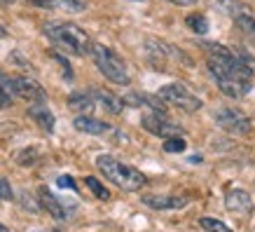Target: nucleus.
I'll return each instance as SVG.
<instances>
[{
  "label": "nucleus",
  "instance_id": "f257e3e1",
  "mask_svg": "<svg viewBox=\"0 0 255 232\" xmlns=\"http://www.w3.org/2000/svg\"><path fill=\"white\" fill-rule=\"evenodd\" d=\"M201 47L209 54L206 66H209L211 75L216 77L220 92L230 99L246 96L253 87V68L246 61L237 59L227 47L218 45V42H201Z\"/></svg>",
  "mask_w": 255,
  "mask_h": 232
},
{
  "label": "nucleus",
  "instance_id": "f03ea898",
  "mask_svg": "<svg viewBox=\"0 0 255 232\" xmlns=\"http://www.w3.org/2000/svg\"><path fill=\"white\" fill-rule=\"evenodd\" d=\"M42 31H45V35L54 45H59L61 49H66V52H73V54H80L85 56L92 52V38L87 35L80 26H75V23H59V21H47L45 26H42Z\"/></svg>",
  "mask_w": 255,
  "mask_h": 232
},
{
  "label": "nucleus",
  "instance_id": "7ed1b4c3",
  "mask_svg": "<svg viewBox=\"0 0 255 232\" xmlns=\"http://www.w3.org/2000/svg\"><path fill=\"white\" fill-rule=\"evenodd\" d=\"M96 167L110 183H115L117 188H122L127 193H136L145 186V176L138 169H133L129 164H122L120 160L110 157V155H99L96 157Z\"/></svg>",
  "mask_w": 255,
  "mask_h": 232
},
{
  "label": "nucleus",
  "instance_id": "20e7f679",
  "mask_svg": "<svg viewBox=\"0 0 255 232\" xmlns=\"http://www.w3.org/2000/svg\"><path fill=\"white\" fill-rule=\"evenodd\" d=\"M89 54H92L96 68L108 77L110 82H115V85H129V70H127L124 61L115 54V52H113V49H108L106 45L94 42Z\"/></svg>",
  "mask_w": 255,
  "mask_h": 232
},
{
  "label": "nucleus",
  "instance_id": "39448f33",
  "mask_svg": "<svg viewBox=\"0 0 255 232\" xmlns=\"http://www.w3.org/2000/svg\"><path fill=\"white\" fill-rule=\"evenodd\" d=\"M157 96L164 101V103H171V106H176V108L185 110V113H197L201 108V99L197 94H192L187 89L185 85H180V82H171V85H164Z\"/></svg>",
  "mask_w": 255,
  "mask_h": 232
},
{
  "label": "nucleus",
  "instance_id": "423d86ee",
  "mask_svg": "<svg viewBox=\"0 0 255 232\" xmlns=\"http://www.w3.org/2000/svg\"><path fill=\"white\" fill-rule=\"evenodd\" d=\"M213 120H216L218 127H223L225 132L234 134V136H241V134L251 132V120L237 108H218Z\"/></svg>",
  "mask_w": 255,
  "mask_h": 232
},
{
  "label": "nucleus",
  "instance_id": "0eeeda50",
  "mask_svg": "<svg viewBox=\"0 0 255 232\" xmlns=\"http://www.w3.org/2000/svg\"><path fill=\"white\" fill-rule=\"evenodd\" d=\"M140 124H143V129H147V132L155 134V136H162V139L185 136L183 127H180V124H176V122H171L164 113H147V115L140 120Z\"/></svg>",
  "mask_w": 255,
  "mask_h": 232
},
{
  "label": "nucleus",
  "instance_id": "6e6552de",
  "mask_svg": "<svg viewBox=\"0 0 255 232\" xmlns=\"http://www.w3.org/2000/svg\"><path fill=\"white\" fill-rule=\"evenodd\" d=\"M12 87H14V94L16 99H26V101H33V103H45L47 94L45 89L31 80V77H12Z\"/></svg>",
  "mask_w": 255,
  "mask_h": 232
},
{
  "label": "nucleus",
  "instance_id": "1a4fd4ad",
  "mask_svg": "<svg viewBox=\"0 0 255 232\" xmlns=\"http://www.w3.org/2000/svg\"><path fill=\"white\" fill-rule=\"evenodd\" d=\"M140 202L155 211H171V209H183L190 200L180 197V195H143Z\"/></svg>",
  "mask_w": 255,
  "mask_h": 232
},
{
  "label": "nucleus",
  "instance_id": "9d476101",
  "mask_svg": "<svg viewBox=\"0 0 255 232\" xmlns=\"http://www.w3.org/2000/svg\"><path fill=\"white\" fill-rule=\"evenodd\" d=\"M38 204L56 221H66L68 218V211H66V204H63L54 193H49V188H40L38 190Z\"/></svg>",
  "mask_w": 255,
  "mask_h": 232
},
{
  "label": "nucleus",
  "instance_id": "9b49d317",
  "mask_svg": "<svg viewBox=\"0 0 255 232\" xmlns=\"http://www.w3.org/2000/svg\"><path fill=\"white\" fill-rule=\"evenodd\" d=\"M225 207L232 214H248L253 209V197H251V193L241 190V188H232L225 195Z\"/></svg>",
  "mask_w": 255,
  "mask_h": 232
},
{
  "label": "nucleus",
  "instance_id": "f8f14e48",
  "mask_svg": "<svg viewBox=\"0 0 255 232\" xmlns=\"http://www.w3.org/2000/svg\"><path fill=\"white\" fill-rule=\"evenodd\" d=\"M73 127L82 134H89V136H103V134L113 132V127L108 122H103V120H96L92 115H78L73 120Z\"/></svg>",
  "mask_w": 255,
  "mask_h": 232
},
{
  "label": "nucleus",
  "instance_id": "ddd939ff",
  "mask_svg": "<svg viewBox=\"0 0 255 232\" xmlns=\"http://www.w3.org/2000/svg\"><path fill=\"white\" fill-rule=\"evenodd\" d=\"M35 7H45V9H61L68 14H80L87 9L85 0H31Z\"/></svg>",
  "mask_w": 255,
  "mask_h": 232
},
{
  "label": "nucleus",
  "instance_id": "4468645a",
  "mask_svg": "<svg viewBox=\"0 0 255 232\" xmlns=\"http://www.w3.org/2000/svg\"><path fill=\"white\" fill-rule=\"evenodd\" d=\"M68 108L75 110L78 115H92V110L96 108V101L92 94L87 92H75L68 96Z\"/></svg>",
  "mask_w": 255,
  "mask_h": 232
},
{
  "label": "nucleus",
  "instance_id": "2eb2a0df",
  "mask_svg": "<svg viewBox=\"0 0 255 232\" xmlns=\"http://www.w3.org/2000/svg\"><path fill=\"white\" fill-rule=\"evenodd\" d=\"M94 96V101L99 103V106H103V108L108 110V113H122L124 108V101L120 99V96H115V94L106 92V89H94V92H89Z\"/></svg>",
  "mask_w": 255,
  "mask_h": 232
},
{
  "label": "nucleus",
  "instance_id": "dca6fc26",
  "mask_svg": "<svg viewBox=\"0 0 255 232\" xmlns=\"http://www.w3.org/2000/svg\"><path fill=\"white\" fill-rule=\"evenodd\" d=\"M28 115H31L33 122L38 124V127H42L45 132H52V129H54V115L47 110L45 103H35V106H31V108H28Z\"/></svg>",
  "mask_w": 255,
  "mask_h": 232
},
{
  "label": "nucleus",
  "instance_id": "f3484780",
  "mask_svg": "<svg viewBox=\"0 0 255 232\" xmlns=\"http://www.w3.org/2000/svg\"><path fill=\"white\" fill-rule=\"evenodd\" d=\"M14 99H16V94H14V87H12V77L0 73V108L12 106Z\"/></svg>",
  "mask_w": 255,
  "mask_h": 232
},
{
  "label": "nucleus",
  "instance_id": "a211bd4d",
  "mask_svg": "<svg viewBox=\"0 0 255 232\" xmlns=\"http://www.w3.org/2000/svg\"><path fill=\"white\" fill-rule=\"evenodd\" d=\"M213 5L218 9H223L225 14L234 16V19L244 14V2H239V0H213Z\"/></svg>",
  "mask_w": 255,
  "mask_h": 232
},
{
  "label": "nucleus",
  "instance_id": "6ab92c4d",
  "mask_svg": "<svg viewBox=\"0 0 255 232\" xmlns=\"http://www.w3.org/2000/svg\"><path fill=\"white\" fill-rule=\"evenodd\" d=\"M234 23H237V28H239L244 35H246L248 40H253L255 42V16H248V14H241L234 19Z\"/></svg>",
  "mask_w": 255,
  "mask_h": 232
},
{
  "label": "nucleus",
  "instance_id": "aec40b11",
  "mask_svg": "<svg viewBox=\"0 0 255 232\" xmlns=\"http://www.w3.org/2000/svg\"><path fill=\"white\" fill-rule=\"evenodd\" d=\"M14 160L21 164V167H33V164L40 160V150H38V148H23V150H19V153H16Z\"/></svg>",
  "mask_w": 255,
  "mask_h": 232
},
{
  "label": "nucleus",
  "instance_id": "412c9836",
  "mask_svg": "<svg viewBox=\"0 0 255 232\" xmlns=\"http://www.w3.org/2000/svg\"><path fill=\"white\" fill-rule=\"evenodd\" d=\"M85 186L89 188L94 193V197H99V200H110V193H108V188H103V183H101L99 178H94V176H87L85 178Z\"/></svg>",
  "mask_w": 255,
  "mask_h": 232
},
{
  "label": "nucleus",
  "instance_id": "4be33fe9",
  "mask_svg": "<svg viewBox=\"0 0 255 232\" xmlns=\"http://www.w3.org/2000/svg\"><path fill=\"white\" fill-rule=\"evenodd\" d=\"M187 26H190L194 33H199V35H206V33H209V21H206L204 14H190L187 16Z\"/></svg>",
  "mask_w": 255,
  "mask_h": 232
},
{
  "label": "nucleus",
  "instance_id": "5701e85b",
  "mask_svg": "<svg viewBox=\"0 0 255 232\" xmlns=\"http://www.w3.org/2000/svg\"><path fill=\"white\" fill-rule=\"evenodd\" d=\"M199 225H201V230H206V232H232L223 221H216V218H201Z\"/></svg>",
  "mask_w": 255,
  "mask_h": 232
},
{
  "label": "nucleus",
  "instance_id": "b1692460",
  "mask_svg": "<svg viewBox=\"0 0 255 232\" xmlns=\"http://www.w3.org/2000/svg\"><path fill=\"white\" fill-rule=\"evenodd\" d=\"M185 148H187V143L183 136H173V139L164 141V150H166V153H183Z\"/></svg>",
  "mask_w": 255,
  "mask_h": 232
},
{
  "label": "nucleus",
  "instance_id": "393cba45",
  "mask_svg": "<svg viewBox=\"0 0 255 232\" xmlns=\"http://www.w3.org/2000/svg\"><path fill=\"white\" fill-rule=\"evenodd\" d=\"M49 56H52V59H54V63L61 68L63 77H66V82H70V80H73V68H70V63L66 61L61 54H56V52H49Z\"/></svg>",
  "mask_w": 255,
  "mask_h": 232
},
{
  "label": "nucleus",
  "instance_id": "a878e982",
  "mask_svg": "<svg viewBox=\"0 0 255 232\" xmlns=\"http://www.w3.org/2000/svg\"><path fill=\"white\" fill-rule=\"evenodd\" d=\"M12 197H14V195H12V186L0 176V200H12Z\"/></svg>",
  "mask_w": 255,
  "mask_h": 232
},
{
  "label": "nucleus",
  "instance_id": "bb28decb",
  "mask_svg": "<svg viewBox=\"0 0 255 232\" xmlns=\"http://www.w3.org/2000/svg\"><path fill=\"white\" fill-rule=\"evenodd\" d=\"M56 186H59V188H70V190H78V183H75L70 176H59V178H56Z\"/></svg>",
  "mask_w": 255,
  "mask_h": 232
},
{
  "label": "nucleus",
  "instance_id": "cd10ccee",
  "mask_svg": "<svg viewBox=\"0 0 255 232\" xmlns=\"http://www.w3.org/2000/svg\"><path fill=\"white\" fill-rule=\"evenodd\" d=\"M169 2H173V5H194L197 0H169Z\"/></svg>",
  "mask_w": 255,
  "mask_h": 232
},
{
  "label": "nucleus",
  "instance_id": "c85d7f7f",
  "mask_svg": "<svg viewBox=\"0 0 255 232\" xmlns=\"http://www.w3.org/2000/svg\"><path fill=\"white\" fill-rule=\"evenodd\" d=\"M5 35H7V31H5V28L0 26V38H5Z\"/></svg>",
  "mask_w": 255,
  "mask_h": 232
},
{
  "label": "nucleus",
  "instance_id": "c756f323",
  "mask_svg": "<svg viewBox=\"0 0 255 232\" xmlns=\"http://www.w3.org/2000/svg\"><path fill=\"white\" fill-rule=\"evenodd\" d=\"M0 232H9V228H5V225L0 223Z\"/></svg>",
  "mask_w": 255,
  "mask_h": 232
},
{
  "label": "nucleus",
  "instance_id": "7c9ffc66",
  "mask_svg": "<svg viewBox=\"0 0 255 232\" xmlns=\"http://www.w3.org/2000/svg\"><path fill=\"white\" fill-rule=\"evenodd\" d=\"M38 232H56V230H38Z\"/></svg>",
  "mask_w": 255,
  "mask_h": 232
},
{
  "label": "nucleus",
  "instance_id": "2f4dec72",
  "mask_svg": "<svg viewBox=\"0 0 255 232\" xmlns=\"http://www.w3.org/2000/svg\"><path fill=\"white\" fill-rule=\"evenodd\" d=\"M131 2H140V0H131Z\"/></svg>",
  "mask_w": 255,
  "mask_h": 232
},
{
  "label": "nucleus",
  "instance_id": "473e14b6",
  "mask_svg": "<svg viewBox=\"0 0 255 232\" xmlns=\"http://www.w3.org/2000/svg\"><path fill=\"white\" fill-rule=\"evenodd\" d=\"M5 2H12V0H5Z\"/></svg>",
  "mask_w": 255,
  "mask_h": 232
}]
</instances>
